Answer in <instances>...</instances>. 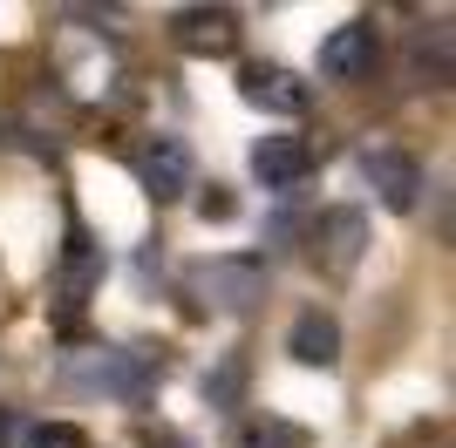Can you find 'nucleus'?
<instances>
[{"label":"nucleus","instance_id":"nucleus-1","mask_svg":"<svg viewBox=\"0 0 456 448\" xmlns=\"http://www.w3.org/2000/svg\"><path fill=\"white\" fill-rule=\"evenodd\" d=\"M164 380V354L151 347H110V340H89V347H69L61 354V388L69 394H110V401H136Z\"/></svg>","mask_w":456,"mask_h":448},{"label":"nucleus","instance_id":"nucleus-2","mask_svg":"<svg viewBox=\"0 0 456 448\" xmlns=\"http://www.w3.org/2000/svg\"><path fill=\"white\" fill-rule=\"evenodd\" d=\"M184 285H191V299H198V313H232L239 319L266 299V259H252V252H239V259H205Z\"/></svg>","mask_w":456,"mask_h":448},{"label":"nucleus","instance_id":"nucleus-3","mask_svg":"<svg viewBox=\"0 0 456 448\" xmlns=\"http://www.w3.org/2000/svg\"><path fill=\"white\" fill-rule=\"evenodd\" d=\"M95 285H102V244L82 218H69V238H61V259H55V313L76 319L95 299Z\"/></svg>","mask_w":456,"mask_h":448},{"label":"nucleus","instance_id":"nucleus-4","mask_svg":"<svg viewBox=\"0 0 456 448\" xmlns=\"http://www.w3.org/2000/svg\"><path fill=\"white\" fill-rule=\"evenodd\" d=\"M362 177H368V190H375L388 211H416V197H422V164L409 156V149H395V143L362 149Z\"/></svg>","mask_w":456,"mask_h":448},{"label":"nucleus","instance_id":"nucleus-5","mask_svg":"<svg viewBox=\"0 0 456 448\" xmlns=\"http://www.w3.org/2000/svg\"><path fill=\"white\" fill-rule=\"evenodd\" d=\"M171 41L184 48V55H239V20H232V7H177L171 14Z\"/></svg>","mask_w":456,"mask_h":448},{"label":"nucleus","instance_id":"nucleus-6","mask_svg":"<svg viewBox=\"0 0 456 448\" xmlns=\"http://www.w3.org/2000/svg\"><path fill=\"white\" fill-rule=\"evenodd\" d=\"M239 95H246L252 109H273V116H306V82L293 68H280V61H246L239 68Z\"/></svg>","mask_w":456,"mask_h":448},{"label":"nucleus","instance_id":"nucleus-7","mask_svg":"<svg viewBox=\"0 0 456 448\" xmlns=\"http://www.w3.org/2000/svg\"><path fill=\"white\" fill-rule=\"evenodd\" d=\"M375 55H381V35L368 20H347L321 41V75L327 82H368L375 75Z\"/></svg>","mask_w":456,"mask_h":448},{"label":"nucleus","instance_id":"nucleus-8","mask_svg":"<svg viewBox=\"0 0 456 448\" xmlns=\"http://www.w3.org/2000/svg\"><path fill=\"white\" fill-rule=\"evenodd\" d=\"M136 184H143V197H157V204H171V197H184L191 190V156L177 136H151V143L136 149Z\"/></svg>","mask_w":456,"mask_h":448},{"label":"nucleus","instance_id":"nucleus-9","mask_svg":"<svg viewBox=\"0 0 456 448\" xmlns=\"http://www.w3.org/2000/svg\"><path fill=\"white\" fill-rule=\"evenodd\" d=\"M362 244H368V218H362V211H327V218L314 224V265H321V272H334V279H347V272H354Z\"/></svg>","mask_w":456,"mask_h":448},{"label":"nucleus","instance_id":"nucleus-10","mask_svg":"<svg viewBox=\"0 0 456 448\" xmlns=\"http://www.w3.org/2000/svg\"><path fill=\"white\" fill-rule=\"evenodd\" d=\"M286 354L300 360V367H334L341 360V319L327 313V306H306L293 319V333H286Z\"/></svg>","mask_w":456,"mask_h":448},{"label":"nucleus","instance_id":"nucleus-11","mask_svg":"<svg viewBox=\"0 0 456 448\" xmlns=\"http://www.w3.org/2000/svg\"><path fill=\"white\" fill-rule=\"evenodd\" d=\"M306 170H314V149H306L300 136H266V143L252 149V177L266 190H293Z\"/></svg>","mask_w":456,"mask_h":448},{"label":"nucleus","instance_id":"nucleus-12","mask_svg":"<svg viewBox=\"0 0 456 448\" xmlns=\"http://www.w3.org/2000/svg\"><path fill=\"white\" fill-rule=\"evenodd\" d=\"M239 448H314V435L300 421H286V414H246Z\"/></svg>","mask_w":456,"mask_h":448},{"label":"nucleus","instance_id":"nucleus-13","mask_svg":"<svg viewBox=\"0 0 456 448\" xmlns=\"http://www.w3.org/2000/svg\"><path fill=\"white\" fill-rule=\"evenodd\" d=\"M239 388H246V354H232L218 373H205V401H218V408H232Z\"/></svg>","mask_w":456,"mask_h":448},{"label":"nucleus","instance_id":"nucleus-14","mask_svg":"<svg viewBox=\"0 0 456 448\" xmlns=\"http://www.w3.org/2000/svg\"><path fill=\"white\" fill-rule=\"evenodd\" d=\"M28 448H95L89 428H76V421H41L35 435H28Z\"/></svg>","mask_w":456,"mask_h":448},{"label":"nucleus","instance_id":"nucleus-15","mask_svg":"<svg viewBox=\"0 0 456 448\" xmlns=\"http://www.w3.org/2000/svg\"><path fill=\"white\" fill-rule=\"evenodd\" d=\"M232 211H239V204H232V190H225V184H211L205 197H198V218H205V224H225Z\"/></svg>","mask_w":456,"mask_h":448},{"label":"nucleus","instance_id":"nucleus-16","mask_svg":"<svg viewBox=\"0 0 456 448\" xmlns=\"http://www.w3.org/2000/svg\"><path fill=\"white\" fill-rule=\"evenodd\" d=\"M28 435H20V414L14 408H0V448H20Z\"/></svg>","mask_w":456,"mask_h":448},{"label":"nucleus","instance_id":"nucleus-17","mask_svg":"<svg viewBox=\"0 0 456 448\" xmlns=\"http://www.w3.org/2000/svg\"><path fill=\"white\" fill-rule=\"evenodd\" d=\"M151 448H198V442H184V435H157Z\"/></svg>","mask_w":456,"mask_h":448},{"label":"nucleus","instance_id":"nucleus-18","mask_svg":"<svg viewBox=\"0 0 456 448\" xmlns=\"http://www.w3.org/2000/svg\"><path fill=\"white\" fill-rule=\"evenodd\" d=\"M0 143H7V123H0Z\"/></svg>","mask_w":456,"mask_h":448}]
</instances>
